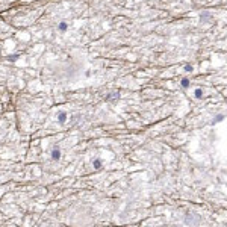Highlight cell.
Listing matches in <instances>:
<instances>
[{
	"label": "cell",
	"mask_w": 227,
	"mask_h": 227,
	"mask_svg": "<svg viewBox=\"0 0 227 227\" xmlns=\"http://www.w3.org/2000/svg\"><path fill=\"white\" fill-rule=\"evenodd\" d=\"M59 30H67V23H61L59 24Z\"/></svg>",
	"instance_id": "5b68a950"
},
{
	"label": "cell",
	"mask_w": 227,
	"mask_h": 227,
	"mask_svg": "<svg viewBox=\"0 0 227 227\" xmlns=\"http://www.w3.org/2000/svg\"><path fill=\"white\" fill-rule=\"evenodd\" d=\"M180 85L183 86V88H188V86H189V80H188V79H182Z\"/></svg>",
	"instance_id": "3957f363"
},
{
	"label": "cell",
	"mask_w": 227,
	"mask_h": 227,
	"mask_svg": "<svg viewBox=\"0 0 227 227\" xmlns=\"http://www.w3.org/2000/svg\"><path fill=\"white\" fill-rule=\"evenodd\" d=\"M58 120H59V123H64V121L67 120V114H65V112H62V114H59V117H58Z\"/></svg>",
	"instance_id": "7a4b0ae2"
},
{
	"label": "cell",
	"mask_w": 227,
	"mask_h": 227,
	"mask_svg": "<svg viewBox=\"0 0 227 227\" xmlns=\"http://www.w3.org/2000/svg\"><path fill=\"white\" fill-rule=\"evenodd\" d=\"M51 158H53V159H59V158H61V151L58 150V148L51 151Z\"/></svg>",
	"instance_id": "6da1fadb"
},
{
	"label": "cell",
	"mask_w": 227,
	"mask_h": 227,
	"mask_svg": "<svg viewBox=\"0 0 227 227\" xmlns=\"http://www.w3.org/2000/svg\"><path fill=\"white\" fill-rule=\"evenodd\" d=\"M220 120H223V115H218V117L215 118V121H220Z\"/></svg>",
	"instance_id": "ba28073f"
},
{
	"label": "cell",
	"mask_w": 227,
	"mask_h": 227,
	"mask_svg": "<svg viewBox=\"0 0 227 227\" xmlns=\"http://www.w3.org/2000/svg\"><path fill=\"white\" fill-rule=\"evenodd\" d=\"M202 95H203L202 89H195V97H202Z\"/></svg>",
	"instance_id": "8992f818"
},
{
	"label": "cell",
	"mask_w": 227,
	"mask_h": 227,
	"mask_svg": "<svg viewBox=\"0 0 227 227\" xmlns=\"http://www.w3.org/2000/svg\"><path fill=\"white\" fill-rule=\"evenodd\" d=\"M185 70H186V71H191V70H192V67H191V65H186V68H185Z\"/></svg>",
	"instance_id": "52a82bcc"
},
{
	"label": "cell",
	"mask_w": 227,
	"mask_h": 227,
	"mask_svg": "<svg viewBox=\"0 0 227 227\" xmlns=\"http://www.w3.org/2000/svg\"><path fill=\"white\" fill-rule=\"evenodd\" d=\"M94 168H95V170L101 168V162H100V161H94Z\"/></svg>",
	"instance_id": "277c9868"
}]
</instances>
